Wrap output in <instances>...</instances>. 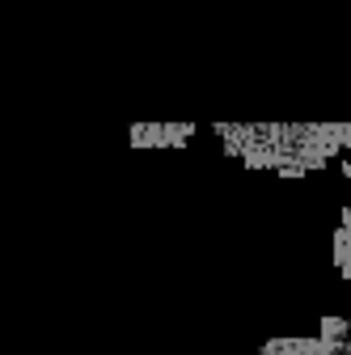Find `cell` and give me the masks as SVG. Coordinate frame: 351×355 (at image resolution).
Segmentation results:
<instances>
[{
  "instance_id": "1",
  "label": "cell",
  "mask_w": 351,
  "mask_h": 355,
  "mask_svg": "<svg viewBox=\"0 0 351 355\" xmlns=\"http://www.w3.org/2000/svg\"><path fill=\"white\" fill-rule=\"evenodd\" d=\"M225 153L250 169L305 178L351 153V123H216Z\"/></svg>"
},
{
  "instance_id": "2",
  "label": "cell",
  "mask_w": 351,
  "mask_h": 355,
  "mask_svg": "<svg viewBox=\"0 0 351 355\" xmlns=\"http://www.w3.org/2000/svg\"><path fill=\"white\" fill-rule=\"evenodd\" d=\"M258 355H351V318H322L318 334L271 338Z\"/></svg>"
},
{
  "instance_id": "3",
  "label": "cell",
  "mask_w": 351,
  "mask_h": 355,
  "mask_svg": "<svg viewBox=\"0 0 351 355\" xmlns=\"http://www.w3.org/2000/svg\"><path fill=\"white\" fill-rule=\"evenodd\" d=\"M127 140L136 148H182L195 140V123H136Z\"/></svg>"
},
{
  "instance_id": "4",
  "label": "cell",
  "mask_w": 351,
  "mask_h": 355,
  "mask_svg": "<svg viewBox=\"0 0 351 355\" xmlns=\"http://www.w3.org/2000/svg\"><path fill=\"white\" fill-rule=\"evenodd\" d=\"M334 266L351 279V207H343L339 220V233H334Z\"/></svg>"
},
{
  "instance_id": "5",
  "label": "cell",
  "mask_w": 351,
  "mask_h": 355,
  "mask_svg": "<svg viewBox=\"0 0 351 355\" xmlns=\"http://www.w3.org/2000/svg\"><path fill=\"white\" fill-rule=\"evenodd\" d=\"M343 169H347V178H351V153H347V157H343Z\"/></svg>"
}]
</instances>
